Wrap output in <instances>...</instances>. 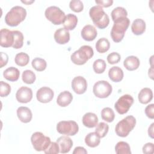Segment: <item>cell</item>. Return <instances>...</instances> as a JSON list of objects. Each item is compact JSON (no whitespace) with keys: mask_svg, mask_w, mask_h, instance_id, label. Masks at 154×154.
I'll list each match as a JSON object with an SVG mask.
<instances>
[{"mask_svg":"<svg viewBox=\"0 0 154 154\" xmlns=\"http://www.w3.org/2000/svg\"><path fill=\"white\" fill-rule=\"evenodd\" d=\"M77 23V16L73 14L69 13L67 16H66L63 25L64 29H66L67 31H69L73 30L76 27Z\"/></svg>","mask_w":154,"mask_h":154,"instance_id":"25","label":"cell"},{"mask_svg":"<svg viewBox=\"0 0 154 154\" xmlns=\"http://www.w3.org/2000/svg\"><path fill=\"white\" fill-rule=\"evenodd\" d=\"M106 67V63L102 59H97L95 60L93 64V67L94 72L98 74L102 73L105 71Z\"/></svg>","mask_w":154,"mask_h":154,"instance_id":"36","label":"cell"},{"mask_svg":"<svg viewBox=\"0 0 154 154\" xmlns=\"http://www.w3.org/2000/svg\"><path fill=\"white\" fill-rule=\"evenodd\" d=\"M89 15L94 25L100 29H104L109 25V16L99 5L92 7L90 9Z\"/></svg>","mask_w":154,"mask_h":154,"instance_id":"2","label":"cell"},{"mask_svg":"<svg viewBox=\"0 0 154 154\" xmlns=\"http://www.w3.org/2000/svg\"><path fill=\"white\" fill-rule=\"evenodd\" d=\"M22 2H23V3H25V4H31V3H32V2H34V1H31V2H28V1H22Z\"/></svg>","mask_w":154,"mask_h":154,"instance_id":"48","label":"cell"},{"mask_svg":"<svg viewBox=\"0 0 154 154\" xmlns=\"http://www.w3.org/2000/svg\"><path fill=\"white\" fill-rule=\"evenodd\" d=\"M46 154H57L60 152V147L57 142H51L48 147L44 150Z\"/></svg>","mask_w":154,"mask_h":154,"instance_id":"40","label":"cell"},{"mask_svg":"<svg viewBox=\"0 0 154 154\" xmlns=\"http://www.w3.org/2000/svg\"><path fill=\"white\" fill-rule=\"evenodd\" d=\"M8 60V56L7 54L1 52V68L3 67L7 64Z\"/></svg>","mask_w":154,"mask_h":154,"instance_id":"45","label":"cell"},{"mask_svg":"<svg viewBox=\"0 0 154 154\" xmlns=\"http://www.w3.org/2000/svg\"><path fill=\"white\" fill-rule=\"evenodd\" d=\"M69 7L72 10L75 12L79 13L82 11L84 8V5L80 0H72L69 3Z\"/></svg>","mask_w":154,"mask_h":154,"instance_id":"38","label":"cell"},{"mask_svg":"<svg viewBox=\"0 0 154 154\" xmlns=\"http://www.w3.org/2000/svg\"><path fill=\"white\" fill-rule=\"evenodd\" d=\"M153 144L152 143H147L143 147V152L144 153H153Z\"/></svg>","mask_w":154,"mask_h":154,"instance_id":"43","label":"cell"},{"mask_svg":"<svg viewBox=\"0 0 154 154\" xmlns=\"http://www.w3.org/2000/svg\"><path fill=\"white\" fill-rule=\"evenodd\" d=\"M96 51L99 53H105L107 52L110 48V43L108 40L105 37L99 38L95 45Z\"/></svg>","mask_w":154,"mask_h":154,"instance_id":"28","label":"cell"},{"mask_svg":"<svg viewBox=\"0 0 154 154\" xmlns=\"http://www.w3.org/2000/svg\"><path fill=\"white\" fill-rule=\"evenodd\" d=\"M140 64V62L138 58L134 55L127 57L123 61L125 67L129 71H133L137 69Z\"/></svg>","mask_w":154,"mask_h":154,"instance_id":"21","label":"cell"},{"mask_svg":"<svg viewBox=\"0 0 154 154\" xmlns=\"http://www.w3.org/2000/svg\"><path fill=\"white\" fill-rule=\"evenodd\" d=\"M14 35V43L12 47L14 49H20L22 47L23 44V35L19 31H13Z\"/></svg>","mask_w":154,"mask_h":154,"instance_id":"31","label":"cell"},{"mask_svg":"<svg viewBox=\"0 0 154 154\" xmlns=\"http://www.w3.org/2000/svg\"><path fill=\"white\" fill-rule=\"evenodd\" d=\"M134 103V98L129 94L122 96L115 103L114 108L120 114H124L129 111Z\"/></svg>","mask_w":154,"mask_h":154,"instance_id":"10","label":"cell"},{"mask_svg":"<svg viewBox=\"0 0 154 154\" xmlns=\"http://www.w3.org/2000/svg\"><path fill=\"white\" fill-rule=\"evenodd\" d=\"M112 88L111 84L106 81L101 80L96 82L93 88L94 94L99 98H106L112 93Z\"/></svg>","mask_w":154,"mask_h":154,"instance_id":"9","label":"cell"},{"mask_svg":"<svg viewBox=\"0 0 154 154\" xmlns=\"http://www.w3.org/2000/svg\"><path fill=\"white\" fill-rule=\"evenodd\" d=\"M132 32L137 35H141L146 30V23L142 19H135L131 25Z\"/></svg>","mask_w":154,"mask_h":154,"instance_id":"22","label":"cell"},{"mask_svg":"<svg viewBox=\"0 0 154 154\" xmlns=\"http://www.w3.org/2000/svg\"><path fill=\"white\" fill-rule=\"evenodd\" d=\"M3 76L8 81H16L19 78L20 72L16 67H10L4 71Z\"/></svg>","mask_w":154,"mask_h":154,"instance_id":"26","label":"cell"},{"mask_svg":"<svg viewBox=\"0 0 154 154\" xmlns=\"http://www.w3.org/2000/svg\"><path fill=\"white\" fill-rule=\"evenodd\" d=\"M57 130L61 134L73 136L78 133L79 126L77 123L73 120L61 121L57 125Z\"/></svg>","mask_w":154,"mask_h":154,"instance_id":"8","label":"cell"},{"mask_svg":"<svg viewBox=\"0 0 154 154\" xmlns=\"http://www.w3.org/2000/svg\"><path fill=\"white\" fill-rule=\"evenodd\" d=\"M16 97L17 100L20 103H28L32 98V91L29 87L25 86L21 87L17 90L16 93Z\"/></svg>","mask_w":154,"mask_h":154,"instance_id":"13","label":"cell"},{"mask_svg":"<svg viewBox=\"0 0 154 154\" xmlns=\"http://www.w3.org/2000/svg\"><path fill=\"white\" fill-rule=\"evenodd\" d=\"M29 55L25 52H20L17 54L14 58V61L16 64L21 67L26 66L29 63Z\"/></svg>","mask_w":154,"mask_h":154,"instance_id":"30","label":"cell"},{"mask_svg":"<svg viewBox=\"0 0 154 154\" xmlns=\"http://www.w3.org/2000/svg\"><path fill=\"white\" fill-rule=\"evenodd\" d=\"M72 88L78 94L84 93L87 88V82L86 79L81 76L75 77L72 81Z\"/></svg>","mask_w":154,"mask_h":154,"instance_id":"12","label":"cell"},{"mask_svg":"<svg viewBox=\"0 0 154 154\" xmlns=\"http://www.w3.org/2000/svg\"><path fill=\"white\" fill-rule=\"evenodd\" d=\"M60 147V152L61 153H68L73 146L72 139L67 136H61L57 140Z\"/></svg>","mask_w":154,"mask_h":154,"instance_id":"16","label":"cell"},{"mask_svg":"<svg viewBox=\"0 0 154 154\" xmlns=\"http://www.w3.org/2000/svg\"><path fill=\"white\" fill-rule=\"evenodd\" d=\"M153 125L154 123H152L148 129V134L152 138H153Z\"/></svg>","mask_w":154,"mask_h":154,"instance_id":"47","label":"cell"},{"mask_svg":"<svg viewBox=\"0 0 154 154\" xmlns=\"http://www.w3.org/2000/svg\"><path fill=\"white\" fill-rule=\"evenodd\" d=\"M82 123L87 128H92L97 125L98 118L97 116L93 112H87L82 117Z\"/></svg>","mask_w":154,"mask_h":154,"instance_id":"19","label":"cell"},{"mask_svg":"<svg viewBox=\"0 0 154 154\" xmlns=\"http://www.w3.org/2000/svg\"><path fill=\"white\" fill-rule=\"evenodd\" d=\"M123 72L122 69L118 66H113L108 71V76L109 79L115 82L121 81L123 78Z\"/></svg>","mask_w":154,"mask_h":154,"instance_id":"23","label":"cell"},{"mask_svg":"<svg viewBox=\"0 0 154 154\" xmlns=\"http://www.w3.org/2000/svg\"><path fill=\"white\" fill-rule=\"evenodd\" d=\"M11 92L10 85L2 81H1V87H0V94L2 97L7 96Z\"/></svg>","mask_w":154,"mask_h":154,"instance_id":"39","label":"cell"},{"mask_svg":"<svg viewBox=\"0 0 154 154\" xmlns=\"http://www.w3.org/2000/svg\"><path fill=\"white\" fill-rule=\"evenodd\" d=\"M121 58L120 55L116 52H113L107 56V61L109 64H114L118 63Z\"/></svg>","mask_w":154,"mask_h":154,"instance_id":"41","label":"cell"},{"mask_svg":"<svg viewBox=\"0 0 154 154\" xmlns=\"http://www.w3.org/2000/svg\"><path fill=\"white\" fill-rule=\"evenodd\" d=\"M138 100L141 103L147 104L153 99L152 90L147 87L141 89L138 95Z\"/></svg>","mask_w":154,"mask_h":154,"instance_id":"24","label":"cell"},{"mask_svg":"<svg viewBox=\"0 0 154 154\" xmlns=\"http://www.w3.org/2000/svg\"><path fill=\"white\" fill-rule=\"evenodd\" d=\"M108 130V125L104 122H100L96 125L95 132L100 137V138H103L107 134Z\"/></svg>","mask_w":154,"mask_h":154,"instance_id":"37","label":"cell"},{"mask_svg":"<svg viewBox=\"0 0 154 154\" xmlns=\"http://www.w3.org/2000/svg\"><path fill=\"white\" fill-rule=\"evenodd\" d=\"M46 19L55 25H61L65 19L64 13L57 6H50L48 7L45 12Z\"/></svg>","mask_w":154,"mask_h":154,"instance_id":"6","label":"cell"},{"mask_svg":"<svg viewBox=\"0 0 154 154\" xmlns=\"http://www.w3.org/2000/svg\"><path fill=\"white\" fill-rule=\"evenodd\" d=\"M54 95V93L51 88L48 87H43L37 90L36 97L38 102L45 103L51 101Z\"/></svg>","mask_w":154,"mask_h":154,"instance_id":"11","label":"cell"},{"mask_svg":"<svg viewBox=\"0 0 154 154\" xmlns=\"http://www.w3.org/2000/svg\"><path fill=\"white\" fill-rule=\"evenodd\" d=\"M17 116L20 122L26 123L29 122L32 117L31 109L26 106H20L17 109Z\"/></svg>","mask_w":154,"mask_h":154,"instance_id":"18","label":"cell"},{"mask_svg":"<svg viewBox=\"0 0 154 154\" xmlns=\"http://www.w3.org/2000/svg\"><path fill=\"white\" fill-rule=\"evenodd\" d=\"M73 154H87V151L85 150V149L83 147H81V146H78L75 148L73 152Z\"/></svg>","mask_w":154,"mask_h":154,"instance_id":"46","label":"cell"},{"mask_svg":"<svg viewBox=\"0 0 154 154\" xmlns=\"http://www.w3.org/2000/svg\"><path fill=\"white\" fill-rule=\"evenodd\" d=\"M100 138V137L95 132H90L85 137V143L90 147H95L99 144Z\"/></svg>","mask_w":154,"mask_h":154,"instance_id":"27","label":"cell"},{"mask_svg":"<svg viewBox=\"0 0 154 154\" xmlns=\"http://www.w3.org/2000/svg\"><path fill=\"white\" fill-rule=\"evenodd\" d=\"M130 24V20L127 17L119 18L114 21V25L111 31V37L116 43L121 42Z\"/></svg>","mask_w":154,"mask_h":154,"instance_id":"1","label":"cell"},{"mask_svg":"<svg viewBox=\"0 0 154 154\" xmlns=\"http://www.w3.org/2000/svg\"><path fill=\"white\" fill-rule=\"evenodd\" d=\"M96 3L98 4V5L100 6L101 7H108L111 6L112 3V0H99V1H95Z\"/></svg>","mask_w":154,"mask_h":154,"instance_id":"44","label":"cell"},{"mask_svg":"<svg viewBox=\"0 0 154 154\" xmlns=\"http://www.w3.org/2000/svg\"><path fill=\"white\" fill-rule=\"evenodd\" d=\"M145 114L147 117L153 119L154 118V104L151 103L145 108Z\"/></svg>","mask_w":154,"mask_h":154,"instance_id":"42","label":"cell"},{"mask_svg":"<svg viewBox=\"0 0 154 154\" xmlns=\"http://www.w3.org/2000/svg\"><path fill=\"white\" fill-rule=\"evenodd\" d=\"M54 39L60 45H64L70 40V33L64 28H60L57 29L54 33Z\"/></svg>","mask_w":154,"mask_h":154,"instance_id":"17","label":"cell"},{"mask_svg":"<svg viewBox=\"0 0 154 154\" xmlns=\"http://www.w3.org/2000/svg\"><path fill=\"white\" fill-rule=\"evenodd\" d=\"M22 81L28 84H31L34 82L36 79L35 73L31 70H26L23 71L22 76Z\"/></svg>","mask_w":154,"mask_h":154,"instance_id":"35","label":"cell"},{"mask_svg":"<svg viewBox=\"0 0 154 154\" xmlns=\"http://www.w3.org/2000/svg\"><path fill=\"white\" fill-rule=\"evenodd\" d=\"M115 151L117 154H131V147L129 144L125 141L118 142L115 146Z\"/></svg>","mask_w":154,"mask_h":154,"instance_id":"29","label":"cell"},{"mask_svg":"<svg viewBox=\"0 0 154 154\" xmlns=\"http://www.w3.org/2000/svg\"><path fill=\"white\" fill-rule=\"evenodd\" d=\"M81 36L84 40L93 41L97 37V32L96 28L91 25H85L81 32Z\"/></svg>","mask_w":154,"mask_h":154,"instance_id":"15","label":"cell"},{"mask_svg":"<svg viewBox=\"0 0 154 154\" xmlns=\"http://www.w3.org/2000/svg\"><path fill=\"white\" fill-rule=\"evenodd\" d=\"M26 16V10L22 7L16 5L11 8L5 16V22L10 26H16L24 20Z\"/></svg>","mask_w":154,"mask_h":154,"instance_id":"3","label":"cell"},{"mask_svg":"<svg viewBox=\"0 0 154 154\" xmlns=\"http://www.w3.org/2000/svg\"><path fill=\"white\" fill-rule=\"evenodd\" d=\"M111 17L113 21L122 17H127L128 12L126 10L122 7H117L111 11Z\"/></svg>","mask_w":154,"mask_h":154,"instance_id":"32","label":"cell"},{"mask_svg":"<svg viewBox=\"0 0 154 154\" xmlns=\"http://www.w3.org/2000/svg\"><path fill=\"white\" fill-rule=\"evenodd\" d=\"M31 141L34 149L36 151H44L49 146L51 139L45 136L40 132H36L32 134L31 137Z\"/></svg>","mask_w":154,"mask_h":154,"instance_id":"7","label":"cell"},{"mask_svg":"<svg viewBox=\"0 0 154 154\" xmlns=\"http://www.w3.org/2000/svg\"><path fill=\"white\" fill-rule=\"evenodd\" d=\"M0 45L4 48L12 46L14 43V35L13 31H10L7 28H2L0 31Z\"/></svg>","mask_w":154,"mask_h":154,"instance_id":"14","label":"cell"},{"mask_svg":"<svg viewBox=\"0 0 154 154\" xmlns=\"http://www.w3.org/2000/svg\"><path fill=\"white\" fill-rule=\"evenodd\" d=\"M102 119L109 123L112 122L115 117V114L114 111L109 107H106L102 109L101 111Z\"/></svg>","mask_w":154,"mask_h":154,"instance_id":"34","label":"cell"},{"mask_svg":"<svg viewBox=\"0 0 154 154\" xmlns=\"http://www.w3.org/2000/svg\"><path fill=\"white\" fill-rule=\"evenodd\" d=\"M73 99V96L68 91H64L59 94L57 99V104L61 106L65 107L69 105Z\"/></svg>","mask_w":154,"mask_h":154,"instance_id":"20","label":"cell"},{"mask_svg":"<svg viewBox=\"0 0 154 154\" xmlns=\"http://www.w3.org/2000/svg\"><path fill=\"white\" fill-rule=\"evenodd\" d=\"M31 65L35 70L38 72H42L45 70V69L46 68L47 63L44 59L37 57L32 60Z\"/></svg>","mask_w":154,"mask_h":154,"instance_id":"33","label":"cell"},{"mask_svg":"<svg viewBox=\"0 0 154 154\" xmlns=\"http://www.w3.org/2000/svg\"><path fill=\"white\" fill-rule=\"evenodd\" d=\"M94 54L93 48L88 45H84L75 51L70 56L72 63L76 65H82L87 63Z\"/></svg>","mask_w":154,"mask_h":154,"instance_id":"4","label":"cell"},{"mask_svg":"<svg viewBox=\"0 0 154 154\" xmlns=\"http://www.w3.org/2000/svg\"><path fill=\"white\" fill-rule=\"evenodd\" d=\"M135 125V118L133 116H128L117 123L115 128V132L118 136L126 137L134 128Z\"/></svg>","mask_w":154,"mask_h":154,"instance_id":"5","label":"cell"}]
</instances>
